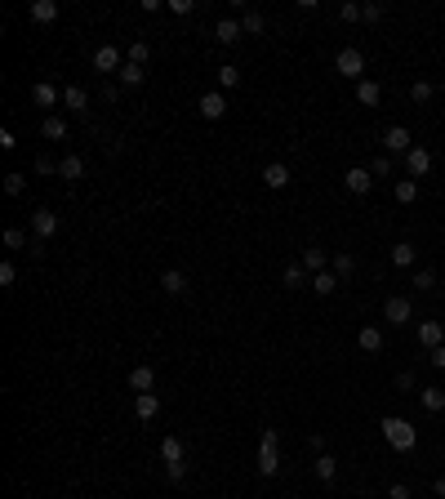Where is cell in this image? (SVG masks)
Here are the masks:
<instances>
[{
    "instance_id": "1",
    "label": "cell",
    "mask_w": 445,
    "mask_h": 499,
    "mask_svg": "<svg viewBox=\"0 0 445 499\" xmlns=\"http://www.w3.org/2000/svg\"><path fill=\"white\" fill-rule=\"evenodd\" d=\"M383 442H388L392 450H414L418 446V428H414L410 419L388 415V419H383Z\"/></svg>"
},
{
    "instance_id": "2",
    "label": "cell",
    "mask_w": 445,
    "mask_h": 499,
    "mask_svg": "<svg viewBox=\"0 0 445 499\" xmlns=\"http://www.w3.org/2000/svg\"><path fill=\"white\" fill-rule=\"evenodd\" d=\"M334 67H339L347 80H365V54H360L356 45H343V50L334 54Z\"/></svg>"
},
{
    "instance_id": "3",
    "label": "cell",
    "mask_w": 445,
    "mask_h": 499,
    "mask_svg": "<svg viewBox=\"0 0 445 499\" xmlns=\"http://www.w3.org/2000/svg\"><path fill=\"white\" fill-rule=\"evenodd\" d=\"M383 321H388V325H410L414 321V303L405 299V295L383 299Z\"/></svg>"
},
{
    "instance_id": "4",
    "label": "cell",
    "mask_w": 445,
    "mask_h": 499,
    "mask_svg": "<svg viewBox=\"0 0 445 499\" xmlns=\"http://www.w3.org/2000/svg\"><path fill=\"white\" fill-rule=\"evenodd\" d=\"M27 223H31V232H36V246H45V241H50L58 227H63V218H58L54 210H31Z\"/></svg>"
},
{
    "instance_id": "5",
    "label": "cell",
    "mask_w": 445,
    "mask_h": 499,
    "mask_svg": "<svg viewBox=\"0 0 445 499\" xmlns=\"http://www.w3.org/2000/svg\"><path fill=\"white\" fill-rule=\"evenodd\" d=\"M343 188L352 192V197H365V192L374 188V174H370L365 165H352V169H347V174H343Z\"/></svg>"
},
{
    "instance_id": "6",
    "label": "cell",
    "mask_w": 445,
    "mask_h": 499,
    "mask_svg": "<svg viewBox=\"0 0 445 499\" xmlns=\"http://www.w3.org/2000/svg\"><path fill=\"white\" fill-rule=\"evenodd\" d=\"M31 103L50 112V107L63 103V90H58V85H50V80H36V85H31Z\"/></svg>"
},
{
    "instance_id": "7",
    "label": "cell",
    "mask_w": 445,
    "mask_h": 499,
    "mask_svg": "<svg viewBox=\"0 0 445 499\" xmlns=\"http://www.w3.org/2000/svg\"><path fill=\"white\" fill-rule=\"evenodd\" d=\"M63 107H67V112H76V116H89V94H85V85H63Z\"/></svg>"
},
{
    "instance_id": "8",
    "label": "cell",
    "mask_w": 445,
    "mask_h": 499,
    "mask_svg": "<svg viewBox=\"0 0 445 499\" xmlns=\"http://www.w3.org/2000/svg\"><path fill=\"white\" fill-rule=\"evenodd\" d=\"M405 169H410V178H428L432 174V152L428 148H410L405 152Z\"/></svg>"
},
{
    "instance_id": "9",
    "label": "cell",
    "mask_w": 445,
    "mask_h": 499,
    "mask_svg": "<svg viewBox=\"0 0 445 499\" xmlns=\"http://www.w3.org/2000/svg\"><path fill=\"white\" fill-rule=\"evenodd\" d=\"M58 178H67V183H80V178H85V161H80L76 152H63V156H58Z\"/></svg>"
},
{
    "instance_id": "10",
    "label": "cell",
    "mask_w": 445,
    "mask_h": 499,
    "mask_svg": "<svg viewBox=\"0 0 445 499\" xmlns=\"http://www.w3.org/2000/svg\"><path fill=\"white\" fill-rule=\"evenodd\" d=\"M120 67H125V63H120L116 45H99V50H94V71H103V76H107V71H120Z\"/></svg>"
},
{
    "instance_id": "11",
    "label": "cell",
    "mask_w": 445,
    "mask_h": 499,
    "mask_svg": "<svg viewBox=\"0 0 445 499\" xmlns=\"http://www.w3.org/2000/svg\"><path fill=\"white\" fill-rule=\"evenodd\" d=\"M383 148H388V152H410L414 148V139H410V129H405V125H388V134H383Z\"/></svg>"
},
{
    "instance_id": "12",
    "label": "cell",
    "mask_w": 445,
    "mask_h": 499,
    "mask_svg": "<svg viewBox=\"0 0 445 499\" xmlns=\"http://www.w3.org/2000/svg\"><path fill=\"white\" fill-rule=\"evenodd\" d=\"M240 36H245L240 18H219V22H214V41H219V45H236Z\"/></svg>"
},
{
    "instance_id": "13",
    "label": "cell",
    "mask_w": 445,
    "mask_h": 499,
    "mask_svg": "<svg viewBox=\"0 0 445 499\" xmlns=\"http://www.w3.org/2000/svg\"><path fill=\"white\" fill-rule=\"evenodd\" d=\"M445 344V325L441 321H418V348H441Z\"/></svg>"
},
{
    "instance_id": "14",
    "label": "cell",
    "mask_w": 445,
    "mask_h": 499,
    "mask_svg": "<svg viewBox=\"0 0 445 499\" xmlns=\"http://www.w3.org/2000/svg\"><path fill=\"white\" fill-rule=\"evenodd\" d=\"M41 134H45V139H50V143H58V139L67 143V134H71V125H67V116H58V112H50V116L41 120Z\"/></svg>"
},
{
    "instance_id": "15",
    "label": "cell",
    "mask_w": 445,
    "mask_h": 499,
    "mask_svg": "<svg viewBox=\"0 0 445 499\" xmlns=\"http://www.w3.org/2000/svg\"><path fill=\"white\" fill-rule=\"evenodd\" d=\"M58 14H63V5H58V0H31V5H27V18H31V22H54Z\"/></svg>"
},
{
    "instance_id": "16",
    "label": "cell",
    "mask_w": 445,
    "mask_h": 499,
    "mask_svg": "<svg viewBox=\"0 0 445 499\" xmlns=\"http://www.w3.org/2000/svg\"><path fill=\"white\" fill-rule=\"evenodd\" d=\"M134 415L143 423L156 419V415H161V397H156V393H134Z\"/></svg>"
},
{
    "instance_id": "17",
    "label": "cell",
    "mask_w": 445,
    "mask_h": 499,
    "mask_svg": "<svg viewBox=\"0 0 445 499\" xmlns=\"http://www.w3.org/2000/svg\"><path fill=\"white\" fill-rule=\"evenodd\" d=\"M263 183H268L272 192H281V188H290V165H281V161H272V165H263Z\"/></svg>"
},
{
    "instance_id": "18",
    "label": "cell",
    "mask_w": 445,
    "mask_h": 499,
    "mask_svg": "<svg viewBox=\"0 0 445 499\" xmlns=\"http://www.w3.org/2000/svg\"><path fill=\"white\" fill-rule=\"evenodd\" d=\"M161 459H165V464H187V446H183V437H165V442H161Z\"/></svg>"
},
{
    "instance_id": "19",
    "label": "cell",
    "mask_w": 445,
    "mask_h": 499,
    "mask_svg": "<svg viewBox=\"0 0 445 499\" xmlns=\"http://www.w3.org/2000/svg\"><path fill=\"white\" fill-rule=\"evenodd\" d=\"M356 103L360 107H379L383 103V85L379 80H356Z\"/></svg>"
},
{
    "instance_id": "20",
    "label": "cell",
    "mask_w": 445,
    "mask_h": 499,
    "mask_svg": "<svg viewBox=\"0 0 445 499\" xmlns=\"http://www.w3.org/2000/svg\"><path fill=\"white\" fill-rule=\"evenodd\" d=\"M227 112V99H223V94L219 90H210V94H200V116H205V120H219Z\"/></svg>"
},
{
    "instance_id": "21",
    "label": "cell",
    "mask_w": 445,
    "mask_h": 499,
    "mask_svg": "<svg viewBox=\"0 0 445 499\" xmlns=\"http://www.w3.org/2000/svg\"><path fill=\"white\" fill-rule=\"evenodd\" d=\"M307 276H312V272H307L303 263H285V272H281V286H285V290H303V286H312Z\"/></svg>"
},
{
    "instance_id": "22",
    "label": "cell",
    "mask_w": 445,
    "mask_h": 499,
    "mask_svg": "<svg viewBox=\"0 0 445 499\" xmlns=\"http://www.w3.org/2000/svg\"><path fill=\"white\" fill-rule=\"evenodd\" d=\"M161 290H165V295H187V276L183 272H178V267H165V272H161Z\"/></svg>"
},
{
    "instance_id": "23",
    "label": "cell",
    "mask_w": 445,
    "mask_h": 499,
    "mask_svg": "<svg viewBox=\"0 0 445 499\" xmlns=\"http://www.w3.org/2000/svg\"><path fill=\"white\" fill-rule=\"evenodd\" d=\"M129 388H134V393H152V388H156V370L152 366H134V370H129Z\"/></svg>"
},
{
    "instance_id": "24",
    "label": "cell",
    "mask_w": 445,
    "mask_h": 499,
    "mask_svg": "<svg viewBox=\"0 0 445 499\" xmlns=\"http://www.w3.org/2000/svg\"><path fill=\"white\" fill-rule=\"evenodd\" d=\"M258 472H263V477H276V472H281V455H276V446H258Z\"/></svg>"
},
{
    "instance_id": "25",
    "label": "cell",
    "mask_w": 445,
    "mask_h": 499,
    "mask_svg": "<svg viewBox=\"0 0 445 499\" xmlns=\"http://www.w3.org/2000/svg\"><path fill=\"white\" fill-rule=\"evenodd\" d=\"M418 401H423L428 415H441V410H445V388L432 384V388H423V393H418Z\"/></svg>"
},
{
    "instance_id": "26",
    "label": "cell",
    "mask_w": 445,
    "mask_h": 499,
    "mask_svg": "<svg viewBox=\"0 0 445 499\" xmlns=\"http://www.w3.org/2000/svg\"><path fill=\"white\" fill-rule=\"evenodd\" d=\"M356 348L360 352H383V330L379 325H365V330L356 335Z\"/></svg>"
},
{
    "instance_id": "27",
    "label": "cell",
    "mask_w": 445,
    "mask_h": 499,
    "mask_svg": "<svg viewBox=\"0 0 445 499\" xmlns=\"http://www.w3.org/2000/svg\"><path fill=\"white\" fill-rule=\"evenodd\" d=\"M240 27H245V36H263V31H268L263 9H245V14H240Z\"/></svg>"
},
{
    "instance_id": "28",
    "label": "cell",
    "mask_w": 445,
    "mask_h": 499,
    "mask_svg": "<svg viewBox=\"0 0 445 499\" xmlns=\"http://www.w3.org/2000/svg\"><path fill=\"white\" fill-rule=\"evenodd\" d=\"M298 263H303L307 272L316 276V272H326V263H330V259H326V250H321V246H307V250H303V259H298Z\"/></svg>"
},
{
    "instance_id": "29",
    "label": "cell",
    "mask_w": 445,
    "mask_h": 499,
    "mask_svg": "<svg viewBox=\"0 0 445 499\" xmlns=\"http://www.w3.org/2000/svg\"><path fill=\"white\" fill-rule=\"evenodd\" d=\"M116 80H120V85H125V90H138V85H143V80H147V71H143V67H134V63H125V67H120V71H116Z\"/></svg>"
},
{
    "instance_id": "30",
    "label": "cell",
    "mask_w": 445,
    "mask_h": 499,
    "mask_svg": "<svg viewBox=\"0 0 445 499\" xmlns=\"http://www.w3.org/2000/svg\"><path fill=\"white\" fill-rule=\"evenodd\" d=\"M414 259H418V250L410 246V241H396L392 246V263L396 267H414Z\"/></svg>"
},
{
    "instance_id": "31",
    "label": "cell",
    "mask_w": 445,
    "mask_h": 499,
    "mask_svg": "<svg viewBox=\"0 0 445 499\" xmlns=\"http://www.w3.org/2000/svg\"><path fill=\"white\" fill-rule=\"evenodd\" d=\"M330 272L339 276V281H347V276L356 272V259H352V254H334V259H330Z\"/></svg>"
},
{
    "instance_id": "32",
    "label": "cell",
    "mask_w": 445,
    "mask_h": 499,
    "mask_svg": "<svg viewBox=\"0 0 445 499\" xmlns=\"http://www.w3.org/2000/svg\"><path fill=\"white\" fill-rule=\"evenodd\" d=\"M312 468H316L321 482H334V477H339V459H334V455H316V464H312Z\"/></svg>"
},
{
    "instance_id": "33",
    "label": "cell",
    "mask_w": 445,
    "mask_h": 499,
    "mask_svg": "<svg viewBox=\"0 0 445 499\" xmlns=\"http://www.w3.org/2000/svg\"><path fill=\"white\" fill-rule=\"evenodd\" d=\"M312 290H316V295H334V290H339V276H334L330 267H326V272L312 276Z\"/></svg>"
},
{
    "instance_id": "34",
    "label": "cell",
    "mask_w": 445,
    "mask_h": 499,
    "mask_svg": "<svg viewBox=\"0 0 445 499\" xmlns=\"http://www.w3.org/2000/svg\"><path fill=\"white\" fill-rule=\"evenodd\" d=\"M396 201H401V205H414V201H418V178H401V183H396Z\"/></svg>"
},
{
    "instance_id": "35",
    "label": "cell",
    "mask_w": 445,
    "mask_h": 499,
    "mask_svg": "<svg viewBox=\"0 0 445 499\" xmlns=\"http://www.w3.org/2000/svg\"><path fill=\"white\" fill-rule=\"evenodd\" d=\"M147 58H152L147 41H134V45H129V50H125V63H134V67H143V63H147Z\"/></svg>"
},
{
    "instance_id": "36",
    "label": "cell",
    "mask_w": 445,
    "mask_h": 499,
    "mask_svg": "<svg viewBox=\"0 0 445 499\" xmlns=\"http://www.w3.org/2000/svg\"><path fill=\"white\" fill-rule=\"evenodd\" d=\"M219 85H223V90H236V85H240V67L236 63H223L219 67Z\"/></svg>"
},
{
    "instance_id": "37",
    "label": "cell",
    "mask_w": 445,
    "mask_h": 499,
    "mask_svg": "<svg viewBox=\"0 0 445 499\" xmlns=\"http://www.w3.org/2000/svg\"><path fill=\"white\" fill-rule=\"evenodd\" d=\"M432 94H437V85H432V80H414L410 85V99L414 103H432Z\"/></svg>"
},
{
    "instance_id": "38",
    "label": "cell",
    "mask_w": 445,
    "mask_h": 499,
    "mask_svg": "<svg viewBox=\"0 0 445 499\" xmlns=\"http://www.w3.org/2000/svg\"><path fill=\"white\" fill-rule=\"evenodd\" d=\"M392 169H396V165H392V156H383V152L374 156V161H370V174H374V178H392Z\"/></svg>"
},
{
    "instance_id": "39",
    "label": "cell",
    "mask_w": 445,
    "mask_h": 499,
    "mask_svg": "<svg viewBox=\"0 0 445 499\" xmlns=\"http://www.w3.org/2000/svg\"><path fill=\"white\" fill-rule=\"evenodd\" d=\"M22 188H27V174H5V192H9V197H22Z\"/></svg>"
},
{
    "instance_id": "40",
    "label": "cell",
    "mask_w": 445,
    "mask_h": 499,
    "mask_svg": "<svg viewBox=\"0 0 445 499\" xmlns=\"http://www.w3.org/2000/svg\"><path fill=\"white\" fill-rule=\"evenodd\" d=\"M5 246H9V250H22V246H27V232H22V227H9V232H5Z\"/></svg>"
},
{
    "instance_id": "41",
    "label": "cell",
    "mask_w": 445,
    "mask_h": 499,
    "mask_svg": "<svg viewBox=\"0 0 445 499\" xmlns=\"http://www.w3.org/2000/svg\"><path fill=\"white\" fill-rule=\"evenodd\" d=\"M414 286H418V290H432V286H437V272H432V267H418V272H414Z\"/></svg>"
},
{
    "instance_id": "42",
    "label": "cell",
    "mask_w": 445,
    "mask_h": 499,
    "mask_svg": "<svg viewBox=\"0 0 445 499\" xmlns=\"http://www.w3.org/2000/svg\"><path fill=\"white\" fill-rule=\"evenodd\" d=\"M339 18H343V22H356V18H360V5H352V0H343V5H339Z\"/></svg>"
},
{
    "instance_id": "43",
    "label": "cell",
    "mask_w": 445,
    "mask_h": 499,
    "mask_svg": "<svg viewBox=\"0 0 445 499\" xmlns=\"http://www.w3.org/2000/svg\"><path fill=\"white\" fill-rule=\"evenodd\" d=\"M165 477H170V486H178L187 477V464H165Z\"/></svg>"
},
{
    "instance_id": "44",
    "label": "cell",
    "mask_w": 445,
    "mask_h": 499,
    "mask_svg": "<svg viewBox=\"0 0 445 499\" xmlns=\"http://www.w3.org/2000/svg\"><path fill=\"white\" fill-rule=\"evenodd\" d=\"M388 499H414V491H410L405 482H392V486H388Z\"/></svg>"
},
{
    "instance_id": "45",
    "label": "cell",
    "mask_w": 445,
    "mask_h": 499,
    "mask_svg": "<svg viewBox=\"0 0 445 499\" xmlns=\"http://www.w3.org/2000/svg\"><path fill=\"white\" fill-rule=\"evenodd\" d=\"M191 9H196V0H170V14H178V18H187Z\"/></svg>"
},
{
    "instance_id": "46",
    "label": "cell",
    "mask_w": 445,
    "mask_h": 499,
    "mask_svg": "<svg viewBox=\"0 0 445 499\" xmlns=\"http://www.w3.org/2000/svg\"><path fill=\"white\" fill-rule=\"evenodd\" d=\"M383 14H388V9H383V5H360V18H365V22H379Z\"/></svg>"
},
{
    "instance_id": "47",
    "label": "cell",
    "mask_w": 445,
    "mask_h": 499,
    "mask_svg": "<svg viewBox=\"0 0 445 499\" xmlns=\"http://www.w3.org/2000/svg\"><path fill=\"white\" fill-rule=\"evenodd\" d=\"M18 281V267L14 263H0V286H14Z\"/></svg>"
},
{
    "instance_id": "48",
    "label": "cell",
    "mask_w": 445,
    "mask_h": 499,
    "mask_svg": "<svg viewBox=\"0 0 445 499\" xmlns=\"http://www.w3.org/2000/svg\"><path fill=\"white\" fill-rule=\"evenodd\" d=\"M428 361H432L437 370H445V344H441V348H432V352H428Z\"/></svg>"
},
{
    "instance_id": "49",
    "label": "cell",
    "mask_w": 445,
    "mask_h": 499,
    "mask_svg": "<svg viewBox=\"0 0 445 499\" xmlns=\"http://www.w3.org/2000/svg\"><path fill=\"white\" fill-rule=\"evenodd\" d=\"M432 491H437V495L445 499V477H437V482H432Z\"/></svg>"
}]
</instances>
